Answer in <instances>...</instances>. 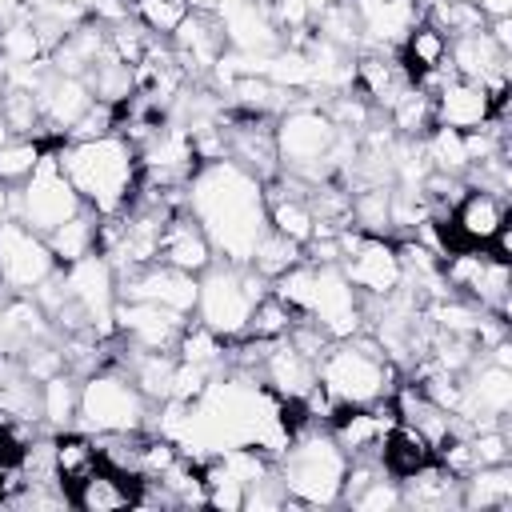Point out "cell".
<instances>
[{
	"label": "cell",
	"instance_id": "4",
	"mask_svg": "<svg viewBox=\"0 0 512 512\" xmlns=\"http://www.w3.org/2000/svg\"><path fill=\"white\" fill-rule=\"evenodd\" d=\"M316 384L332 400V408H364V404H380L396 392L400 368L384 356V348L368 332H356V336L332 340L320 352Z\"/></svg>",
	"mask_w": 512,
	"mask_h": 512
},
{
	"label": "cell",
	"instance_id": "11",
	"mask_svg": "<svg viewBox=\"0 0 512 512\" xmlns=\"http://www.w3.org/2000/svg\"><path fill=\"white\" fill-rule=\"evenodd\" d=\"M56 268L60 264H56L44 232L28 228L16 216L0 220V292L32 296L48 276H56Z\"/></svg>",
	"mask_w": 512,
	"mask_h": 512
},
{
	"label": "cell",
	"instance_id": "16",
	"mask_svg": "<svg viewBox=\"0 0 512 512\" xmlns=\"http://www.w3.org/2000/svg\"><path fill=\"white\" fill-rule=\"evenodd\" d=\"M324 424L348 460H368L380 452L388 428L396 424V412L388 400H380V404H364V408H336Z\"/></svg>",
	"mask_w": 512,
	"mask_h": 512
},
{
	"label": "cell",
	"instance_id": "15",
	"mask_svg": "<svg viewBox=\"0 0 512 512\" xmlns=\"http://www.w3.org/2000/svg\"><path fill=\"white\" fill-rule=\"evenodd\" d=\"M36 108H40V128L44 140H64L72 132V124L88 112L92 92L80 76H60L52 68H44V76L36 80Z\"/></svg>",
	"mask_w": 512,
	"mask_h": 512
},
{
	"label": "cell",
	"instance_id": "10",
	"mask_svg": "<svg viewBox=\"0 0 512 512\" xmlns=\"http://www.w3.org/2000/svg\"><path fill=\"white\" fill-rule=\"evenodd\" d=\"M340 272L360 292V300H384L404 284V268L392 236H372L360 228L340 232Z\"/></svg>",
	"mask_w": 512,
	"mask_h": 512
},
{
	"label": "cell",
	"instance_id": "33",
	"mask_svg": "<svg viewBox=\"0 0 512 512\" xmlns=\"http://www.w3.org/2000/svg\"><path fill=\"white\" fill-rule=\"evenodd\" d=\"M188 0H128V16L156 40H168L188 20Z\"/></svg>",
	"mask_w": 512,
	"mask_h": 512
},
{
	"label": "cell",
	"instance_id": "38",
	"mask_svg": "<svg viewBox=\"0 0 512 512\" xmlns=\"http://www.w3.org/2000/svg\"><path fill=\"white\" fill-rule=\"evenodd\" d=\"M8 136H12V132H8V124L0 120V148H4V140H8Z\"/></svg>",
	"mask_w": 512,
	"mask_h": 512
},
{
	"label": "cell",
	"instance_id": "24",
	"mask_svg": "<svg viewBox=\"0 0 512 512\" xmlns=\"http://www.w3.org/2000/svg\"><path fill=\"white\" fill-rule=\"evenodd\" d=\"M460 504L480 512H508L512 508V460L508 464H480L460 476Z\"/></svg>",
	"mask_w": 512,
	"mask_h": 512
},
{
	"label": "cell",
	"instance_id": "19",
	"mask_svg": "<svg viewBox=\"0 0 512 512\" xmlns=\"http://www.w3.org/2000/svg\"><path fill=\"white\" fill-rule=\"evenodd\" d=\"M432 108H436V124L440 128H456V132L484 128L496 116L492 92L480 88V84H472V80H460V76H448L432 92Z\"/></svg>",
	"mask_w": 512,
	"mask_h": 512
},
{
	"label": "cell",
	"instance_id": "36",
	"mask_svg": "<svg viewBox=\"0 0 512 512\" xmlns=\"http://www.w3.org/2000/svg\"><path fill=\"white\" fill-rule=\"evenodd\" d=\"M12 196H16V188L0 180V220H8V216H12Z\"/></svg>",
	"mask_w": 512,
	"mask_h": 512
},
{
	"label": "cell",
	"instance_id": "31",
	"mask_svg": "<svg viewBox=\"0 0 512 512\" xmlns=\"http://www.w3.org/2000/svg\"><path fill=\"white\" fill-rule=\"evenodd\" d=\"M100 464V452H96V436L88 432H56V480L68 488L76 484L84 472H92Z\"/></svg>",
	"mask_w": 512,
	"mask_h": 512
},
{
	"label": "cell",
	"instance_id": "30",
	"mask_svg": "<svg viewBox=\"0 0 512 512\" xmlns=\"http://www.w3.org/2000/svg\"><path fill=\"white\" fill-rule=\"evenodd\" d=\"M300 260H304V244H296V240H288V236H280V232L268 228V232L256 240V248H252V256H248V268L272 284V280H280L288 268H296Z\"/></svg>",
	"mask_w": 512,
	"mask_h": 512
},
{
	"label": "cell",
	"instance_id": "34",
	"mask_svg": "<svg viewBox=\"0 0 512 512\" xmlns=\"http://www.w3.org/2000/svg\"><path fill=\"white\" fill-rule=\"evenodd\" d=\"M44 148H48V140H40V136H8L0 148V180L20 188L36 172Z\"/></svg>",
	"mask_w": 512,
	"mask_h": 512
},
{
	"label": "cell",
	"instance_id": "9",
	"mask_svg": "<svg viewBox=\"0 0 512 512\" xmlns=\"http://www.w3.org/2000/svg\"><path fill=\"white\" fill-rule=\"evenodd\" d=\"M444 284L452 296L476 304L480 312H492L508 324V300H512V268L492 256L488 248H460L440 260Z\"/></svg>",
	"mask_w": 512,
	"mask_h": 512
},
{
	"label": "cell",
	"instance_id": "14",
	"mask_svg": "<svg viewBox=\"0 0 512 512\" xmlns=\"http://www.w3.org/2000/svg\"><path fill=\"white\" fill-rule=\"evenodd\" d=\"M116 340L128 348H148V352H176L180 332L192 316H180L172 308L148 304V300H116Z\"/></svg>",
	"mask_w": 512,
	"mask_h": 512
},
{
	"label": "cell",
	"instance_id": "12",
	"mask_svg": "<svg viewBox=\"0 0 512 512\" xmlns=\"http://www.w3.org/2000/svg\"><path fill=\"white\" fill-rule=\"evenodd\" d=\"M252 376L284 404H304V396L316 388V356L296 348L288 336L280 340H260V356L252 364Z\"/></svg>",
	"mask_w": 512,
	"mask_h": 512
},
{
	"label": "cell",
	"instance_id": "26",
	"mask_svg": "<svg viewBox=\"0 0 512 512\" xmlns=\"http://www.w3.org/2000/svg\"><path fill=\"white\" fill-rule=\"evenodd\" d=\"M384 120L388 128L400 136V140H420L436 128V108H432V92H424L420 84H408L388 108H384Z\"/></svg>",
	"mask_w": 512,
	"mask_h": 512
},
{
	"label": "cell",
	"instance_id": "7",
	"mask_svg": "<svg viewBox=\"0 0 512 512\" xmlns=\"http://www.w3.org/2000/svg\"><path fill=\"white\" fill-rule=\"evenodd\" d=\"M152 420V404L132 384V376L116 364H104L80 376V408L76 432L88 436H116V432H144Z\"/></svg>",
	"mask_w": 512,
	"mask_h": 512
},
{
	"label": "cell",
	"instance_id": "22",
	"mask_svg": "<svg viewBox=\"0 0 512 512\" xmlns=\"http://www.w3.org/2000/svg\"><path fill=\"white\" fill-rule=\"evenodd\" d=\"M68 500L80 512H116V508H132L136 500V480L96 464L92 472H84L76 484H68Z\"/></svg>",
	"mask_w": 512,
	"mask_h": 512
},
{
	"label": "cell",
	"instance_id": "6",
	"mask_svg": "<svg viewBox=\"0 0 512 512\" xmlns=\"http://www.w3.org/2000/svg\"><path fill=\"white\" fill-rule=\"evenodd\" d=\"M268 288L272 284L264 276H256L248 264L212 260L196 276V308H192V320L204 324L208 332L224 336V340H240L248 332V320H252L256 300Z\"/></svg>",
	"mask_w": 512,
	"mask_h": 512
},
{
	"label": "cell",
	"instance_id": "3",
	"mask_svg": "<svg viewBox=\"0 0 512 512\" xmlns=\"http://www.w3.org/2000/svg\"><path fill=\"white\" fill-rule=\"evenodd\" d=\"M272 292L288 300V308L316 324L328 340H344L364 332V300L340 272V264H312L300 260L280 280H272Z\"/></svg>",
	"mask_w": 512,
	"mask_h": 512
},
{
	"label": "cell",
	"instance_id": "2",
	"mask_svg": "<svg viewBox=\"0 0 512 512\" xmlns=\"http://www.w3.org/2000/svg\"><path fill=\"white\" fill-rule=\"evenodd\" d=\"M64 176L72 180L80 204L100 220L128 212L140 184V156L124 132H104L88 140H56Z\"/></svg>",
	"mask_w": 512,
	"mask_h": 512
},
{
	"label": "cell",
	"instance_id": "5",
	"mask_svg": "<svg viewBox=\"0 0 512 512\" xmlns=\"http://www.w3.org/2000/svg\"><path fill=\"white\" fill-rule=\"evenodd\" d=\"M276 476L296 508H336L348 476V456L332 440L328 424L304 420L276 456Z\"/></svg>",
	"mask_w": 512,
	"mask_h": 512
},
{
	"label": "cell",
	"instance_id": "39",
	"mask_svg": "<svg viewBox=\"0 0 512 512\" xmlns=\"http://www.w3.org/2000/svg\"><path fill=\"white\" fill-rule=\"evenodd\" d=\"M0 316H4V292H0Z\"/></svg>",
	"mask_w": 512,
	"mask_h": 512
},
{
	"label": "cell",
	"instance_id": "35",
	"mask_svg": "<svg viewBox=\"0 0 512 512\" xmlns=\"http://www.w3.org/2000/svg\"><path fill=\"white\" fill-rule=\"evenodd\" d=\"M300 316L288 308V300L284 296H276L272 288L256 300V308H252V320H248V332L244 336H252V340H280V336H288L292 332V324H296Z\"/></svg>",
	"mask_w": 512,
	"mask_h": 512
},
{
	"label": "cell",
	"instance_id": "13",
	"mask_svg": "<svg viewBox=\"0 0 512 512\" xmlns=\"http://www.w3.org/2000/svg\"><path fill=\"white\" fill-rule=\"evenodd\" d=\"M116 300H148V304L172 308L180 316H192V308H196V276L152 260L144 268H132V272L116 276Z\"/></svg>",
	"mask_w": 512,
	"mask_h": 512
},
{
	"label": "cell",
	"instance_id": "27",
	"mask_svg": "<svg viewBox=\"0 0 512 512\" xmlns=\"http://www.w3.org/2000/svg\"><path fill=\"white\" fill-rule=\"evenodd\" d=\"M96 244H100V216L88 212V208H80L72 220H64L60 228L48 232V248H52V256H56L60 268H68V264L92 256Z\"/></svg>",
	"mask_w": 512,
	"mask_h": 512
},
{
	"label": "cell",
	"instance_id": "32",
	"mask_svg": "<svg viewBox=\"0 0 512 512\" xmlns=\"http://www.w3.org/2000/svg\"><path fill=\"white\" fill-rule=\"evenodd\" d=\"M420 20L436 24L448 40L452 36H464V32H476V28L488 24L472 0H420Z\"/></svg>",
	"mask_w": 512,
	"mask_h": 512
},
{
	"label": "cell",
	"instance_id": "25",
	"mask_svg": "<svg viewBox=\"0 0 512 512\" xmlns=\"http://www.w3.org/2000/svg\"><path fill=\"white\" fill-rule=\"evenodd\" d=\"M80 408V376L56 372L40 384V428L44 432H72Z\"/></svg>",
	"mask_w": 512,
	"mask_h": 512
},
{
	"label": "cell",
	"instance_id": "29",
	"mask_svg": "<svg viewBox=\"0 0 512 512\" xmlns=\"http://www.w3.org/2000/svg\"><path fill=\"white\" fill-rule=\"evenodd\" d=\"M420 152L428 160L432 172H444V176H468V144H464V132L456 128H432L428 136H420Z\"/></svg>",
	"mask_w": 512,
	"mask_h": 512
},
{
	"label": "cell",
	"instance_id": "37",
	"mask_svg": "<svg viewBox=\"0 0 512 512\" xmlns=\"http://www.w3.org/2000/svg\"><path fill=\"white\" fill-rule=\"evenodd\" d=\"M24 12V0H0V24H8V20H16Z\"/></svg>",
	"mask_w": 512,
	"mask_h": 512
},
{
	"label": "cell",
	"instance_id": "1",
	"mask_svg": "<svg viewBox=\"0 0 512 512\" xmlns=\"http://www.w3.org/2000/svg\"><path fill=\"white\" fill-rule=\"evenodd\" d=\"M184 208L196 216L204 228L216 260L248 264L256 240L268 232V212H264V180H256L248 168L236 160H204L188 188H184Z\"/></svg>",
	"mask_w": 512,
	"mask_h": 512
},
{
	"label": "cell",
	"instance_id": "20",
	"mask_svg": "<svg viewBox=\"0 0 512 512\" xmlns=\"http://www.w3.org/2000/svg\"><path fill=\"white\" fill-rule=\"evenodd\" d=\"M156 260H160V264H172V268H180V272H192V276H200V272L216 260V252H212L204 228L196 224V216H192L188 208H176V212L164 220Z\"/></svg>",
	"mask_w": 512,
	"mask_h": 512
},
{
	"label": "cell",
	"instance_id": "8",
	"mask_svg": "<svg viewBox=\"0 0 512 512\" xmlns=\"http://www.w3.org/2000/svg\"><path fill=\"white\" fill-rule=\"evenodd\" d=\"M80 208H84V204H80L72 180H68L64 168H60L56 140H48V148H44L36 172H32V176L16 188V196H12V216L48 236V232L60 228L64 220H72Z\"/></svg>",
	"mask_w": 512,
	"mask_h": 512
},
{
	"label": "cell",
	"instance_id": "18",
	"mask_svg": "<svg viewBox=\"0 0 512 512\" xmlns=\"http://www.w3.org/2000/svg\"><path fill=\"white\" fill-rule=\"evenodd\" d=\"M168 48L176 52V60L188 72V80L212 72L224 60V52H228L224 32H220V20L212 12H188V20L168 36Z\"/></svg>",
	"mask_w": 512,
	"mask_h": 512
},
{
	"label": "cell",
	"instance_id": "21",
	"mask_svg": "<svg viewBox=\"0 0 512 512\" xmlns=\"http://www.w3.org/2000/svg\"><path fill=\"white\" fill-rule=\"evenodd\" d=\"M400 500H404V508H416V512L464 508L460 504V476L448 472L440 460H428L424 468L400 476Z\"/></svg>",
	"mask_w": 512,
	"mask_h": 512
},
{
	"label": "cell",
	"instance_id": "28",
	"mask_svg": "<svg viewBox=\"0 0 512 512\" xmlns=\"http://www.w3.org/2000/svg\"><path fill=\"white\" fill-rule=\"evenodd\" d=\"M376 460L400 480V476H408V472H416V468H424L428 460H436V452H432V444L416 432V428H408V424H392L388 428V436H384V444H380V452H376Z\"/></svg>",
	"mask_w": 512,
	"mask_h": 512
},
{
	"label": "cell",
	"instance_id": "17",
	"mask_svg": "<svg viewBox=\"0 0 512 512\" xmlns=\"http://www.w3.org/2000/svg\"><path fill=\"white\" fill-rule=\"evenodd\" d=\"M364 48H400L420 20V0H348Z\"/></svg>",
	"mask_w": 512,
	"mask_h": 512
},
{
	"label": "cell",
	"instance_id": "23",
	"mask_svg": "<svg viewBox=\"0 0 512 512\" xmlns=\"http://www.w3.org/2000/svg\"><path fill=\"white\" fill-rule=\"evenodd\" d=\"M396 56H400V64H404L408 80H424V76H432V72H444V68H448V36H444L436 24L416 20V24H412V32L400 40Z\"/></svg>",
	"mask_w": 512,
	"mask_h": 512
}]
</instances>
